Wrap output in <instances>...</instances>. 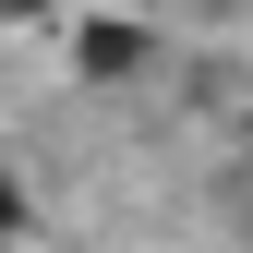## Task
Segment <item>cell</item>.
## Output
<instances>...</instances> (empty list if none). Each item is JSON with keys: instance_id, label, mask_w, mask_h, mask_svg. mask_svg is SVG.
Returning a JSON list of instances; mask_svg holds the SVG:
<instances>
[{"instance_id": "obj_2", "label": "cell", "mask_w": 253, "mask_h": 253, "mask_svg": "<svg viewBox=\"0 0 253 253\" xmlns=\"http://www.w3.org/2000/svg\"><path fill=\"white\" fill-rule=\"evenodd\" d=\"M24 229V181H12V157H0V241Z\"/></svg>"}, {"instance_id": "obj_1", "label": "cell", "mask_w": 253, "mask_h": 253, "mask_svg": "<svg viewBox=\"0 0 253 253\" xmlns=\"http://www.w3.org/2000/svg\"><path fill=\"white\" fill-rule=\"evenodd\" d=\"M145 60H157L145 24H84V37H73V73H84V84H133Z\"/></svg>"}, {"instance_id": "obj_3", "label": "cell", "mask_w": 253, "mask_h": 253, "mask_svg": "<svg viewBox=\"0 0 253 253\" xmlns=\"http://www.w3.org/2000/svg\"><path fill=\"white\" fill-rule=\"evenodd\" d=\"M37 12H73V0H0V24H37Z\"/></svg>"}]
</instances>
